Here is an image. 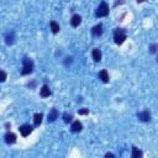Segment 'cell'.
<instances>
[{"label": "cell", "mask_w": 158, "mask_h": 158, "mask_svg": "<svg viewBox=\"0 0 158 158\" xmlns=\"http://www.w3.org/2000/svg\"><path fill=\"white\" fill-rule=\"evenodd\" d=\"M32 70H34V62H32L30 58L25 57L22 59V70L21 74L22 76H26V74H30Z\"/></svg>", "instance_id": "6da1fadb"}, {"label": "cell", "mask_w": 158, "mask_h": 158, "mask_svg": "<svg viewBox=\"0 0 158 158\" xmlns=\"http://www.w3.org/2000/svg\"><path fill=\"white\" fill-rule=\"evenodd\" d=\"M114 40H115V43L116 45H122L126 40V32L122 28H117L115 31V35H114Z\"/></svg>", "instance_id": "7a4b0ae2"}, {"label": "cell", "mask_w": 158, "mask_h": 158, "mask_svg": "<svg viewBox=\"0 0 158 158\" xmlns=\"http://www.w3.org/2000/svg\"><path fill=\"white\" fill-rule=\"evenodd\" d=\"M95 15H97L98 18H104V16H107V15H109V6H107V4H106L105 1H103L100 5L98 6Z\"/></svg>", "instance_id": "3957f363"}, {"label": "cell", "mask_w": 158, "mask_h": 158, "mask_svg": "<svg viewBox=\"0 0 158 158\" xmlns=\"http://www.w3.org/2000/svg\"><path fill=\"white\" fill-rule=\"evenodd\" d=\"M19 130H20V134L24 137H26L32 132V126H30V125H22V126H20Z\"/></svg>", "instance_id": "277c9868"}, {"label": "cell", "mask_w": 158, "mask_h": 158, "mask_svg": "<svg viewBox=\"0 0 158 158\" xmlns=\"http://www.w3.org/2000/svg\"><path fill=\"white\" fill-rule=\"evenodd\" d=\"M137 117H138V120H141V121H143V122H148L149 120H151V115H149V113L146 110V111H142V113L137 114Z\"/></svg>", "instance_id": "5b68a950"}, {"label": "cell", "mask_w": 158, "mask_h": 158, "mask_svg": "<svg viewBox=\"0 0 158 158\" xmlns=\"http://www.w3.org/2000/svg\"><path fill=\"white\" fill-rule=\"evenodd\" d=\"M5 142L7 144H12L16 142V135L12 134V132H7V134L5 135Z\"/></svg>", "instance_id": "8992f818"}, {"label": "cell", "mask_w": 158, "mask_h": 158, "mask_svg": "<svg viewBox=\"0 0 158 158\" xmlns=\"http://www.w3.org/2000/svg\"><path fill=\"white\" fill-rule=\"evenodd\" d=\"M82 22V18L80 15H73L72 19H70V25H72L73 27H78L79 25Z\"/></svg>", "instance_id": "52a82bcc"}, {"label": "cell", "mask_w": 158, "mask_h": 158, "mask_svg": "<svg viewBox=\"0 0 158 158\" xmlns=\"http://www.w3.org/2000/svg\"><path fill=\"white\" fill-rule=\"evenodd\" d=\"M91 34H93V36H95V37L101 36V34H103V26H101L100 24L97 25V26H94L93 30H91Z\"/></svg>", "instance_id": "ba28073f"}, {"label": "cell", "mask_w": 158, "mask_h": 158, "mask_svg": "<svg viewBox=\"0 0 158 158\" xmlns=\"http://www.w3.org/2000/svg\"><path fill=\"white\" fill-rule=\"evenodd\" d=\"M40 94H41V97L42 98H47V97H49L51 95V90H49V86L48 85H42V88H41V90H40Z\"/></svg>", "instance_id": "9c48e42d"}, {"label": "cell", "mask_w": 158, "mask_h": 158, "mask_svg": "<svg viewBox=\"0 0 158 158\" xmlns=\"http://www.w3.org/2000/svg\"><path fill=\"white\" fill-rule=\"evenodd\" d=\"M91 57H93V59L95 62H100V59H101V52L99 51L98 48H94L93 52H91Z\"/></svg>", "instance_id": "30bf717a"}, {"label": "cell", "mask_w": 158, "mask_h": 158, "mask_svg": "<svg viewBox=\"0 0 158 158\" xmlns=\"http://www.w3.org/2000/svg\"><path fill=\"white\" fill-rule=\"evenodd\" d=\"M99 78H100L104 83H109V80H110V79H109V73H107L105 69H103V70L99 72Z\"/></svg>", "instance_id": "8fae6325"}, {"label": "cell", "mask_w": 158, "mask_h": 158, "mask_svg": "<svg viewBox=\"0 0 158 158\" xmlns=\"http://www.w3.org/2000/svg\"><path fill=\"white\" fill-rule=\"evenodd\" d=\"M58 117V111L57 109H52L51 111H49V114H48V122H53Z\"/></svg>", "instance_id": "7c38bea8"}, {"label": "cell", "mask_w": 158, "mask_h": 158, "mask_svg": "<svg viewBox=\"0 0 158 158\" xmlns=\"http://www.w3.org/2000/svg\"><path fill=\"white\" fill-rule=\"evenodd\" d=\"M14 37H15V34L12 31L7 32V34L5 35V42L7 45H12V43H14Z\"/></svg>", "instance_id": "4fadbf2b"}, {"label": "cell", "mask_w": 158, "mask_h": 158, "mask_svg": "<svg viewBox=\"0 0 158 158\" xmlns=\"http://www.w3.org/2000/svg\"><path fill=\"white\" fill-rule=\"evenodd\" d=\"M49 26H51V30H52L53 34H58L59 30H61L59 25H58L56 21H51V22H49Z\"/></svg>", "instance_id": "5bb4252c"}, {"label": "cell", "mask_w": 158, "mask_h": 158, "mask_svg": "<svg viewBox=\"0 0 158 158\" xmlns=\"http://www.w3.org/2000/svg\"><path fill=\"white\" fill-rule=\"evenodd\" d=\"M82 128H83V126L79 121H74L72 124V131L73 132H79V131H82Z\"/></svg>", "instance_id": "9a60e30c"}, {"label": "cell", "mask_w": 158, "mask_h": 158, "mask_svg": "<svg viewBox=\"0 0 158 158\" xmlns=\"http://www.w3.org/2000/svg\"><path fill=\"white\" fill-rule=\"evenodd\" d=\"M42 119H43V115L42 114H35L34 115V124H35V126H38V125L42 122Z\"/></svg>", "instance_id": "2e32d148"}, {"label": "cell", "mask_w": 158, "mask_h": 158, "mask_svg": "<svg viewBox=\"0 0 158 158\" xmlns=\"http://www.w3.org/2000/svg\"><path fill=\"white\" fill-rule=\"evenodd\" d=\"M132 158H141L142 157V152L140 151L138 148H136V147H132Z\"/></svg>", "instance_id": "e0dca14e"}, {"label": "cell", "mask_w": 158, "mask_h": 158, "mask_svg": "<svg viewBox=\"0 0 158 158\" xmlns=\"http://www.w3.org/2000/svg\"><path fill=\"white\" fill-rule=\"evenodd\" d=\"M6 78H7V74L4 72V70H0V82H5L6 80Z\"/></svg>", "instance_id": "ac0fdd59"}, {"label": "cell", "mask_w": 158, "mask_h": 158, "mask_svg": "<svg viewBox=\"0 0 158 158\" xmlns=\"http://www.w3.org/2000/svg\"><path fill=\"white\" fill-rule=\"evenodd\" d=\"M63 120H64V122H69L70 120H72V115H68V114H64L63 115Z\"/></svg>", "instance_id": "d6986e66"}, {"label": "cell", "mask_w": 158, "mask_h": 158, "mask_svg": "<svg viewBox=\"0 0 158 158\" xmlns=\"http://www.w3.org/2000/svg\"><path fill=\"white\" fill-rule=\"evenodd\" d=\"M78 113H79V115H88L89 114V110L88 109H80Z\"/></svg>", "instance_id": "ffe728a7"}, {"label": "cell", "mask_w": 158, "mask_h": 158, "mask_svg": "<svg viewBox=\"0 0 158 158\" xmlns=\"http://www.w3.org/2000/svg\"><path fill=\"white\" fill-rule=\"evenodd\" d=\"M156 48H157V45H152L151 46V52L152 53H156Z\"/></svg>", "instance_id": "44dd1931"}, {"label": "cell", "mask_w": 158, "mask_h": 158, "mask_svg": "<svg viewBox=\"0 0 158 158\" xmlns=\"http://www.w3.org/2000/svg\"><path fill=\"white\" fill-rule=\"evenodd\" d=\"M105 157H107V158H109V157H114V155H113V153H106Z\"/></svg>", "instance_id": "7402d4cb"}, {"label": "cell", "mask_w": 158, "mask_h": 158, "mask_svg": "<svg viewBox=\"0 0 158 158\" xmlns=\"http://www.w3.org/2000/svg\"><path fill=\"white\" fill-rule=\"evenodd\" d=\"M137 1H138V3H142V1H143V0H137Z\"/></svg>", "instance_id": "603a6c76"}]
</instances>
